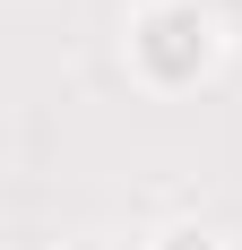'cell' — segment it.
<instances>
[{
	"mask_svg": "<svg viewBox=\"0 0 242 250\" xmlns=\"http://www.w3.org/2000/svg\"><path fill=\"white\" fill-rule=\"evenodd\" d=\"M121 61L147 95H191L225 61V18L208 0H139L121 26Z\"/></svg>",
	"mask_w": 242,
	"mask_h": 250,
	"instance_id": "obj_1",
	"label": "cell"
},
{
	"mask_svg": "<svg viewBox=\"0 0 242 250\" xmlns=\"http://www.w3.org/2000/svg\"><path fill=\"white\" fill-rule=\"evenodd\" d=\"M147 250H225V233H217V225H199V216H173Z\"/></svg>",
	"mask_w": 242,
	"mask_h": 250,
	"instance_id": "obj_2",
	"label": "cell"
},
{
	"mask_svg": "<svg viewBox=\"0 0 242 250\" xmlns=\"http://www.w3.org/2000/svg\"><path fill=\"white\" fill-rule=\"evenodd\" d=\"M52 250H87V242H52Z\"/></svg>",
	"mask_w": 242,
	"mask_h": 250,
	"instance_id": "obj_3",
	"label": "cell"
}]
</instances>
